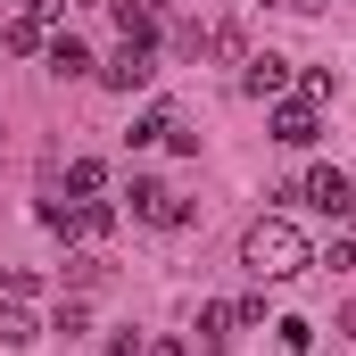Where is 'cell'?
<instances>
[{"label": "cell", "instance_id": "4fadbf2b", "mask_svg": "<svg viewBox=\"0 0 356 356\" xmlns=\"http://www.w3.org/2000/svg\"><path fill=\"white\" fill-rule=\"evenodd\" d=\"M33 340H42V323L25 307H0V348H33Z\"/></svg>", "mask_w": 356, "mask_h": 356}, {"label": "cell", "instance_id": "5b68a950", "mask_svg": "<svg viewBox=\"0 0 356 356\" xmlns=\"http://www.w3.org/2000/svg\"><path fill=\"white\" fill-rule=\"evenodd\" d=\"M315 133H323L315 99H273V141H282V149H307Z\"/></svg>", "mask_w": 356, "mask_h": 356}, {"label": "cell", "instance_id": "3957f363", "mask_svg": "<svg viewBox=\"0 0 356 356\" xmlns=\"http://www.w3.org/2000/svg\"><path fill=\"white\" fill-rule=\"evenodd\" d=\"M241 91L249 99H290V58L282 50H249L241 58Z\"/></svg>", "mask_w": 356, "mask_h": 356}, {"label": "cell", "instance_id": "e0dca14e", "mask_svg": "<svg viewBox=\"0 0 356 356\" xmlns=\"http://www.w3.org/2000/svg\"><path fill=\"white\" fill-rule=\"evenodd\" d=\"M323 266H340V273H356V241H348V232H332V249H323Z\"/></svg>", "mask_w": 356, "mask_h": 356}, {"label": "cell", "instance_id": "7c38bea8", "mask_svg": "<svg viewBox=\"0 0 356 356\" xmlns=\"http://www.w3.org/2000/svg\"><path fill=\"white\" fill-rule=\"evenodd\" d=\"M0 50H17V58H25V50H42V17H25V8H17V17L0 25Z\"/></svg>", "mask_w": 356, "mask_h": 356}, {"label": "cell", "instance_id": "7a4b0ae2", "mask_svg": "<svg viewBox=\"0 0 356 356\" xmlns=\"http://www.w3.org/2000/svg\"><path fill=\"white\" fill-rule=\"evenodd\" d=\"M124 199H133V216H141V224H158V232H175L182 216H191L175 182H149V175H133V191H124Z\"/></svg>", "mask_w": 356, "mask_h": 356}, {"label": "cell", "instance_id": "ac0fdd59", "mask_svg": "<svg viewBox=\"0 0 356 356\" xmlns=\"http://www.w3.org/2000/svg\"><path fill=\"white\" fill-rule=\"evenodd\" d=\"M141 348H149L141 332H116V340H108V348H99V356H141Z\"/></svg>", "mask_w": 356, "mask_h": 356}, {"label": "cell", "instance_id": "2e32d148", "mask_svg": "<svg viewBox=\"0 0 356 356\" xmlns=\"http://www.w3.org/2000/svg\"><path fill=\"white\" fill-rule=\"evenodd\" d=\"M83 323H91V307H83V298H67V307H58V323H50V332H67V340H75V332H83Z\"/></svg>", "mask_w": 356, "mask_h": 356}, {"label": "cell", "instance_id": "ba28073f", "mask_svg": "<svg viewBox=\"0 0 356 356\" xmlns=\"http://www.w3.org/2000/svg\"><path fill=\"white\" fill-rule=\"evenodd\" d=\"M116 232V207L108 199H75V224H67V241H108Z\"/></svg>", "mask_w": 356, "mask_h": 356}, {"label": "cell", "instance_id": "30bf717a", "mask_svg": "<svg viewBox=\"0 0 356 356\" xmlns=\"http://www.w3.org/2000/svg\"><path fill=\"white\" fill-rule=\"evenodd\" d=\"M50 75H58V83H75V75H91V50L75 42V33H58V42H50Z\"/></svg>", "mask_w": 356, "mask_h": 356}, {"label": "cell", "instance_id": "52a82bcc", "mask_svg": "<svg viewBox=\"0 0 356 356\" xmlns=\"http://www.w3.org/2000/svg\"><path fill=\"white\" fill-rule=\"evenodd\" d=\"M175 133H182V108H166V99L133 116V149H158V141H175Z\"/></svg>", "mask_w": 356, "mask_h": 356}, {"label": "cell", "instance_id": "8fae6325", "mask_svg": "<svg viewBox=\"0 0 356 356\" xmlns=\"http://www.w3.org/2000/svg\"><path fill=\"white\" fill-rule=\"evenodd\" d=\"M67 282H75V290H108V257H99V249H75V257H67Z\"/></svg>", "mask_w": 356, "mask_h": 356}, {"label": "cell", "instance_id": "9c48e42d", "mask_svg": "<svg viewBox=\"0 0 356 356\" xmlns=\"http://www.w3.org/2000/svg\"><path fill=\"white\" fill-rule=\"evenodd\" d=\"M116 33L124 42H158V8L149 0H116Z\"/></svg>", "mask_w": 356, "mask_h": 356}, {"label": "cell", "instance_id": "44dd1931", "mask_svg": "<svg viewBox=\"0 0 356 356\" xmlns=\"http://www.w3.org/2000/svg\"><path fill=\"white\" fill-rule=\"evenodd\" d=\"M273 8H290V17H315V8H323V0H273Z\"/></svg>", "mask_w": 356, "mask_h": 356}, {"label": "cell", "instance_id": "9a60e30c", "mask_svg": "<svg viewBox=\"0 0 356 356\" xmlns=\"http://www.w3.org/2000/svg\"><path fill=\"white\" fill-rule=\"evenodd\" d=\"M273 340H282V348H315V323H298V315H282V323H273Z\"/></svg>", "mask_w": 356, "mask_h": 356}, {"label": "cell", "instance_id": "277c9868", "mask_svg": "<svg viewBox=\"0 0 356 356\" xmlns=\"http://www.w3.org/2000/svg\"><path fill=\"white\" fill-rule=\"evenodd\" d=\"M99 83H108V91H149V83H158V58H149V42H124V50L99 67Z\"/></svg>", "mask_w": 356, "mask_h": 356}, {"label": "cell", "instance_id": "6da1fadb", "mask_svg": "<svg viewBox=\"0 0 356 356\" xmlns=\"http://www.w3.org/2000/svg\"><path fill=\"white\" fill-rule=\"evenodd\" d=\"M241 266L257 273V282H298V273L315 266V241H307L290 216H257V224L241 232Z\"/></svg>", "mask_w": 356, "mask_h": 356}, {"label": "cell", "instance_id": "8992f818", "mask_svg": "<svg viewBox=\"0 0 356 356\" xmlns=\"http://www.w3.org/2000/svg\"><path fill=\"white\" fill-rule=\"evenodd\" d=\"M298 191H307V199H315L323 216H348V207H356V182L340 175V166H315V175L298 182Z\"/></svg>", "mask_w": 356, "mask_h": 356}, {"label": "cell", "instance_id": "ffe728a7", "mask_svg": "<svg viewBox=\"0 0 356 356\" xmlns=\"http://www.w3.org/2000/svg\"><path fill=\"white\" fill-rule=\"evenodd\" d=\"M141 356H191V348H182V340H149Z\"/></svg>", "mask_w": 356, "mask_h": 356}, {"label": "cell", "instance_id": "5bb4252c", "mask_svg": "<svg viewBox=\"0 0 356 356\" xmlns=\"http://www.w3.org/2000/svg\"><path fill=\"white\" fill-rule=\"evenodd\" d=\"M67 191H75V199H99V191H108V166H99V158H75V166H67Z\"/></svg>", "mask_w": 356, "mask_h": 356}, {"label": "cell", "instance_id": "d6986e66", "mask_svg": "<svg viewBox=\"0 0 356 356\" xmlns=\"http://www.w3.org/2000/svg\"><path fill=\"white\" fill-rule=\"evenodd\" d=\"M17 8H25V17H42V25H50V17H58V8H67V0H17Z\"/></svg>", "mask_w": 356, "mask_h": 356}]
</instances>
